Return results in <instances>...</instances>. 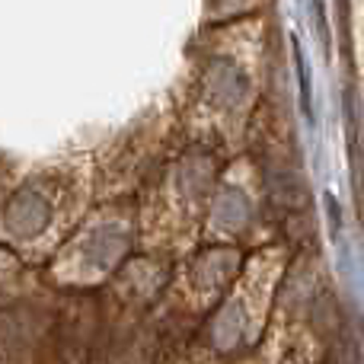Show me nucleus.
Segmentation results:
<instances>
[{
    "label": "nucleus",
    "instance_id": "1",
    "mask_svg": "<svg viewBox=\"0 0 364 364\" xmlns=\"http://www.w3.org/2000/svg\"><path fill=\"white\" fill-rule=\"evenodd\" d=\"M291 48H294V68H297V80H301V109H304V119L314 125V77H310V64L307 55H304L301 42L291 38Z\"/></svg>",
    "mask_w": 364,
    "mask_h": 364
},
{
    "label": "nucleus",
    "instance_id": "2",
    "mask_svg": "<svg viewBox=\"0 0 364 364\" xmlns=\"http://www.w3.org/2000/svg\"><path fill=\"white\" fill-rule=\"evenodd\" d=\"M310 16H314L316 38H320L323 48L329 51V23H326V10H323V0H310Z\"/></svg>",
    "mask_w": 364,
    "mask_h": 364
},
{
    "label": "nucleus",
    "instance_id": "3",
    "mask_svg": "<svg viewBox=\"0 0 364 364\" xmlns=\"http://www.w3.org/2000/svg\"><path fill=\"white\" fill-rule=\"evenodd\" d=\"M342 4H346V0H342Z\"/></svg>",
    "mask_w": 364,
    "mask_h": 364
}]
</instances>
